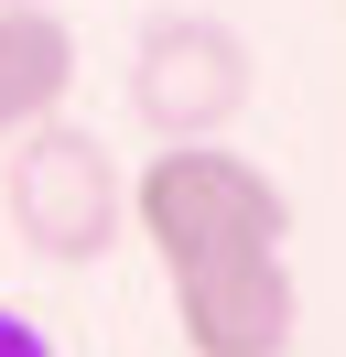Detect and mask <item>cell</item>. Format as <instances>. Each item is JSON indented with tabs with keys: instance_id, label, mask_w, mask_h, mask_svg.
<instances>
[{
	"instance_id": "1",
	"label": "cell",
	"mask_w": 346,
	"mask_h": 357,
	"mask_svg": "<svg viewBox=\"0 0 346 357\" xmlns=\"http://www.w3.org/2000/svg\"><path fill=\"white\" fill-rule=\"evenodd\" d=\"M130 227L151 238L163 271H195V260H227V249H281L292 195H281V174H260L227 141H163L130 174Z\"/></svg>"
},
{
	"instance_id": "2",
	"label": "cell",
	"mask_w": 346,
	"mask_h": 357,
	"mask_svg": "<svg viewBox=\"0 0 346 357\" xmlns=\"http://www.w3.org/2000/svg\"><path fill=\"white\" fill-rule=\"evenodd\" d=\"M0 206H11L22 249L54 260V271H86V260H108V249L130 238V174H119V152H108L98 130H76V119H43V130L11 141Z\"/></svg>"
},
{
	"instance_id": "3",
	"label": "cell",
	"mask_w": 346,
	"mask_h": 357,
	"mask_svg": "<svg viewBox=\"0 0 346 357\" xmlns=\"http://www.w3.org/2000/svg\"><path fill=\"white\" fill-rule=\"evenodd\" d=\"M249 87H260L249 33L206 22V11H163L141 33V54H130V109H141L151 141H216L249 109Z\"/></svg>"
},
{
	"instance_id": "4",
	"label": "cell",
	"mask_w": 346,
	"mask_h": 357,
	"mask_svg": "<svg viewBox=\"0 0 346 357\" xmlns=\"http://www.w3.org/2000/svg\"><path fill=\"white\" fill-rule=\"evenodd\" d=\"M173 335L184 357H292L303 335V282L281 249H227V260L173 271Z\"/></svg>"
},
{
	"instance_id": "5",
	"label": "cell",
	"mask_w": 346,
	"mask_h": 357,
	"mask_svg": "<svg viewBox=\"0 0 346 357\" xmlns=\"http://www.w3.org/2000/svg\"><path fill=\"white\" fill-rule=\"evenodd\" d=\"M76 98V33L54 22V0H0V141L65 119Z\"/></svg>"
},
{
	"instance_id": "6",
	"label": "cell",
	"mask_w": 346,
	"mask_h": 357,
	"mask_svg": "<svg viewBox=\"0 0 346 357\" xmlns=\"http://www.w3.org/2000/svg\"><path fill=\"white\" fill-rule=\"evenodd\" d=\"M0 357H54V335H43L33 314H11V303H0Z\"/></svg>"
}]
</instances>
